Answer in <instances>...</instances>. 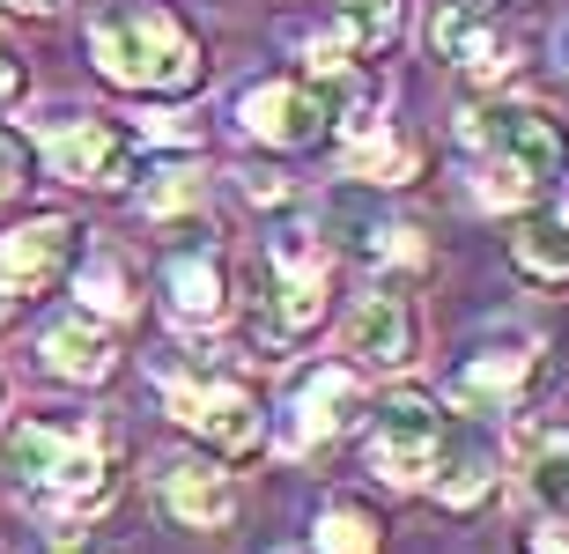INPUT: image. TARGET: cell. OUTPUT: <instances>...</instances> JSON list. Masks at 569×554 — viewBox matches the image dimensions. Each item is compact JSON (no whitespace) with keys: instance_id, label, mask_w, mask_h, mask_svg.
I'll return each instance as SVG.
<instances>
[{"instance_id":"1","label":"cell","mask_w":569,"mask_h":554,"mask_svg":"<svg viewBox=\"0 0 569 554\" xmlns=\"http://www.w3.org/2000/svg\"><path fill=\"white\" fill-rule=\"evenodd\" d=\"M8 481L52 517H89L111 495V444L89 414H38L8 436Z\"/></svg>"},{"instance_id":"2","label":"cell","mask_w":569,"mask_h":554,"mask_svg":"<svg viewBox=\"0 0 569 554\" xmlns=\"http://www.w3.org/2000/svg\"><path fill=\"white\" fill-rule=\"evenodd\" d=\"M89 52H97V67H104L119 89H148V97L200 89V74H208L192 30L170 16V8H111V16H97Z\"/></svg>"},{"instance_id":"3","label":"cell","mask_w":569,"mask_h":554,"mask_svg":"<svg viewBox=\"0 0 569 554\" xmlns=\"http://www.w3.org/2000/svg\"><path fill=\"white\" fill-rule=\"evenodd\" d=\"M459 141L496 155V163H510V171L532 178L540 192H548L569 163V133L548 104H473V111H459Z\"/></svg>"},{"instance_id":"4","label":"cell","mask_w":569,"mask_h":554,"mask_svg":"<svg viewBox=\"0 0 569 554\" xmlns=\"http://www.w3.org/2000/svg\"><path fill=\"white\" fill-rule=\"evenodd\" d=\"M443 451V414L429 392H392V400L370 414V473H385L392 488H415L429 481Z\"/></svg>"},{"instance_id":"5","label":"cell","mask_w":569,"mask_h":554,"mask_svg":"<svg viewBox=\"0 0 569 554\" xmlns=\"http://www.w3.org/2000/svg\"><path fill=\"white\" fill-rule=\"evenodd\" d=\"M163 392H170V414H178L192 436H208L214 451H230V459L259 451V436H267L259 400L237 377H163Z\"/></svg>"},{"instance_id":"6","label":"cell","mask_w":569,"mask_h":554,"mask_svg":"<svg viewBox=\"0 0 569 554\" xmlns=\"http://www.w3.org/2000/svg\"><path fill=\"white\" fill-rule=\"evenodd\" d=\"M429 52L451 60L466 82H503L510 67H518V38L488 8H473V0H451V8L429 16Z\"/></svg>"},{"instance_id":"7","label":"cell","mask_w":569,"mask_h":554,"mask_svg":"<svg viewBox=\"0 0 569 554\" xmlns=\"http://www.w3.org/2000/svg\"><path fill=\"white\" fill-rule=\"evenodd\" d=\"M44 155H52V171L74 178V185H127L133 178V141L111 119L97 111H67L44 127Z\"/></svg>"},{"instance_id":"8","label":"cell","mask_w":569,"mask_h":554,"mask_svg":"<svg viewBox=\"0 0 569 554\" xmlns=\"http://www.w3.org/2000/svg\"><path fill=\"white\" fill-rule=\"evenodd\" d=\"M348 422H356V370H340V363L303 370L289 406H281V444H289V459H318Z\"/></svg>"},{"instance_id":"9","label":"cell","mask_w":569,"mask_h":554,"mask_svg":"<svg viewBox=\"0 0 569 554\" xmlns=\"http://www.w3.org/2000/svg\"><path fill=\"white\" fill-rule=\"evenodd\" d=\"M237 119L259 141H274V149H311L326 133V119H333V89L326 82H259V89H244Z\"/></svg>"},{"instance_id":"10","label":"cell","mask_w":569,"mask_h":554,"mask_svg":"<svg viewBox=\"0 0 569 554\" xmlns=\"http://www.w3.org/2000/svg\"><path fill=\"white\" fill-rule=\"evenodd\" d=\"M326 319V252L311 230H274V333H311Z\"/></svg>"},{"instance_id":"11","label":"cell","mask_w":569,"mask_h":554,"mask_svg":"<svg viewBox=\"0 0 569 554\" xmlns=\"http://www.w3.org/2000/svg\"><path fill=\"white\" fill-rule=\"evenodd\" d=\"M348 355L362 370H407L422 355V319H415V303L407 296H362L356 319H348Z\"/></svg>"},{"instance_id":"12","label":"cell","mask_w":569,"mask_h":554,"mask_svg":"<svg viewBox=\"0 0 569 554\" xmlns=\"http://www.w3.org/2000/svg\"><path fill=\"white\" fill-rule=\"evenodd\" d=\"M74 244H82V230L74 222H60V214H38V222H22V230L0 236V281L8 289H44V281H60V266L74 259Z\"/></svg>"},{"instance_id":"13","label":"cell","mask_w":569,"mask_h":554,"mask_svg":"<svg viewBox=\"0 0 569 554\" xmlns=\"http://www.w3.org/2000/svg\"><path fill=\"white\" fill-rule=\"evenodd\" d=\"M163 511L178 517L186 533H222L237 517V481L200 466V459H170L163 466Z\"/></svg>"},{"instance_id":"14","label":"cell","mask_w":569,"mask_h":554,"mask_svg":"<svg viewBox=\"0 0 569 554\" xmlns=\"http://www.w3.org/2000/svg\"><path fill=\"white\" fill-rule=\"evenodd\" d=\"M38 355H44V370H52V377H67V384H104V377H111V355H119V347H111L104 319L74 311V319L44 325Z\"/></svg>"},{"instance_id":"15","label":"cell","mask_w":569,"mask_h":554,"mask_svg":"<svg viewBox=\"0 0 569 554\" xmlns=\"http://www.w3.org/2000/svg\"><path fill=\"white\" fill-rule=\"evenodd\" d=\"M163 296H170V319L178 325H222L230 319V274L214 252H186L163 266Z\"/></svg>"},{"instance_id":"16","label":"cell","mask_w":569,"mask_h":554,"mask_svg":"<svg viewBox=\"0 0 569 554\" xmlns=\"http://www.w3.org/2000/svg\"><path fill=\"white\" fill-rule=\"evenodd\" d=\"M526 377H532V341H526V333H503V341H488L481 355L459 370L451 392H459L466 406H510Z\"/></svg>"},{"instance_id":"17","label":"cell","mask_w":569,"mask_h":554,"mask_svg":"<svg viewBox=\"0 0 569 554\" xmlns=\"http://www.w3.org/2000/svg\"><path fill=\"white\" fill-rule=\"evenodd\" d=\"M415 171V155L385 133V119H370V111H356L348 119V178H370V185H400V178Z\"/></svg>"},{"instance_id":"18","label":"cell","mask_w":569,"mask_h":554,"mask_svg":"<svg viewBox=\"0 0 569 554\" xmlns=\"http://www.w3.org/2000/svg\"><path fill=\"white\" fill-rule=\"evenodd\" d=\"M526 488H532V503H540V511H555V517L569 511V422H555V429H540V436H532Z\"/></svg>"},{"instance_id":"19","label":"cell","mask_w":569,"mask_h":554,"mask_svg":"<svg viewBox=\"0 0 569 554\" xmlns=\"http://www.w3.org/2000/svg\"><path fill=\"white\" fill-rule=\"evenodd\" d=\"M429 481H437V495L451 503V511H466V503H481V495H488V481H496V459H488L481 444H451V451H437Z\"/></svg>"},{"instance_id":"20","label":"cell","mask_w":569,"mask_h":554,"mask_svg":"<svg viewBox=\"0 0 569 554\" xmlns=\"http://www.w3.org/2000/svg\"><path fill=\"white\" fill-rule=\"evenodd\" d=\"M510 259H518V274H532V281H569V214L526 222V230L510 236Z\"/></svg>"},{"instance_id":"21","label":"cell","mask_w":569,"mask_h":554,"mask_svg":"<svg viewBox=\"0 0 569 554\" xmlns=\"http://www.w3.org/2000/svg\"><path fill=\"white\" fill-rule=\"evenodd\" d=\"M340 30H348V44L356 52H385V44L407 30V0H340Z\"/></svg>"},{"instance_id":"22","label":"cell","mask_w":569,"mask_h":554,"mask_svg":"<svg viewBox=\"0 0 569 554\" xmlns=\"http://www.w3.org/2000/svg\"><path fill=\"white\" fill-rule=\"evenodd\" d=\"M318 554H378V517L356 503H333L318 517Z\"/></svg>"},{"instance_id":"23","label":"cell","mask_w":569,"mask_h":554,"mask_svg":"<svg viewBox=\"0 0 569 554\" xmlns=\"http://www.w3.org/2000/svg\"><path fill=\"white\" fill-rule=\"evenodd\" d=\"M82 303H89V319H127L133 311V281L119 259H89L82 266Z\"/></svg>"},{"instance_id":"24","label":"cell","mask_w":569,"mask_h":554,"mask_svg":"<svg viewBox=\"0 0 569 554\" xmlns=\"http://www.w3.org/2000/svg\"><path fill=\"white\" fill-rule=\"evenodd\" d=\"M356 252L378 259V266H422V236L407 230V222H362Z\"/></svg>"},{"instance_id":"25","label":"cell","mask_w":569,"mask_h":554,"mask_svg":"<svg viewBox=\"0 0 569 554\" xmlns=\"http://www.w3.org/2000/svg\"><path fill=\"white\" fill-rule=\"evenodd\" d=\"M141 208H148V214H178V208H200V178H192V171H163L156 185L141 192Z\"/></svg>"},{"instance_id":"26","label":"cell","mask_w":569,"mask_h":554,"mask_svg":"<svg viewBox=\"0 0 569 554\" xmlns=\"http://www.w3.org/2000/svg\"><path fill=\"white\" fill-rule=\"evenodd\" d=\"M22 171H30V149H22L16 133H0V200L22 185Z\"/></svg>"},{"instance_id":"27","label":"cell","mask_w":569,"mask_h":554,"mask_svg":"<svg viewBox=\"0 0 569 554\" xmlns=\"http://www.w3.org/2000/svg\"><path fill=\"white\" fill-rule=\"evenodd\" d=\"M141 133H148V141H200V127H192V119H178V111H148Z\"/></svg>"},{"instance_id":"28","label":"cell","mask_w":569,"mask_h":554,"mask_svg":"<svg viewBox=\"0 0 569 554\" xmlns=\"http://www.w3.org/2000/svg\"><path fill=\"white\" fill-rule=\"evenodd\" d=\"M22 82H30V74H22V60L8 52V44H0V111H8V104L22 97Z\"/></svg>"},{"instance_id":"29","label":"cell","mask_w":569,"mask_h":554,"mask_svg":"<svg viewBox=\"0 0 569 554\" xmlns=\"http://www.w3.org/2000/svg\"><path fill=\"white\" fill-rule=\"evenodd\" d=\"M244 192H252V200H289L281 171H244Z\"/></svg>"},{"instance_id":"30","label":"cell","mask_w":569,"mask_h":554,"mask_svg":"<svg viewBox=\"0 0 569 554\" xmlns=\"http://www.w3.org/2000/svg\"><path fill=\"white\" fill-rule=\"evenodd\" d=\"M532 554H569V533H555V525H548V533H532Z\"/></svg>"},{"instance_id":"31","label":"cell","mask_w":569,"mask_h":554,"mask_svg":"<svg viewBox=\"0 0 569 554\" xmlns=\"http://www.w3.org/2000/svg\"><path fill=\"white\" fill-rule=\"evenodd\" d=\"M0 8H22V16H52V8H67V0H0Z\"/></svg>"},{"instance_id":"32","label":"cell","mask_w":569,"mask_h":554,"mask_svg":"<svg viewBox=\"0 0 569 554\" xmlns=\"http://www.w3.org/2000/svg\"><path fill=\"white\" fill-rule=\"evenodd\" d=\"M16 319V289H8V281H0V325Z\"/></svg>"},{"instance_id":"33","label":"cell","mask_w":569,"mask_h":554,"mask_svg":"<svg viewBox=\"0 0 569 554\" xmlns=\"http://www.w3.org/2000/svg\"><path fill=\"white\" fill-rule=\"evenodd\" d=\"M562 52H569V30H562Z\"/></svg>"}]
</instances>
